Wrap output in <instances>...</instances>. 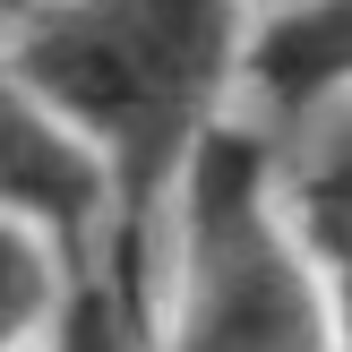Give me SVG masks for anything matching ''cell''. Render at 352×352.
Masks as SVG:
<instances>
[{
	"label": "cell",
	"instance_id": "cell-9",
	"mask_svg": "<svg viewBox=\"0 0 352 352\" xmlns=\"http://www.w3.org/2000/svg\"><path fill=\"white\" fill-rule=\"evenodd\" d=\"M241 9H258V17H267V9H292V0H241Z\"/></svg>",
	"mask_w": 352,
	"mask_h": 352
},
{
	"label": "cell",
	"instance_id": "cell-4",
	"mask_svg": "<svg viewBox=\"0 0 352 352\" xmlns=\"http://www.w3.org/2000/svg\"><path fill=\"white\" fill-rule=\"evenodd\" d=\"M241 86H250V129L275 155L352 95V0H292L267 9L241 34Z\"/></svg>",
	"mask_w": 352,
	"mask_h": 352
},
{
	"label": "cell",
	"instance_id": "cell-7",
	"mask_svg": "<svg viewBox=\"0 0 352 352\" xmlns=\"http://www.w3.org/2000/svg\"><path fill=\"white\" fill-rule=\"evenodd\" d=\"M34 352H146V344L120 318V301L103 292V275H69V301H60V318H52V336Z\"/></svg>",
	"mask_w": 352,
	"mask_h": 352
},
{
	"label": "cell",
	"instance_id": "cell-5",
	"mask_svg": "<svg viewBox=\"0 0 352 352\" xmlns=\"http://www.w3.org/2000/svg\"><path fill=\"white\" fill-rule=\"evenodd\" d=\"M292 241L327 284H352V112H318L284 155H275Z\"/></svg>",
	"mask_w": 352,
	"mask_h": 352
},
{
	"label": "cell",
	"instance_id": "cell-1",
	"mask_svg": "<svg viewBox=\"0 0 352 352\" xmlns=\"http://www.w3.org/2000/svg\"><path fill=\"white\" fill-rule=\"evenodd\" d=\"M241 34V0H43L0 52V69L103 164V292L138 344L155 336L181 172L198 138L232 120Z\"/></svg>",
	"mask_w": 352,
	"mask_h": 352
},
{
	"label": "cell",
	"instance_id": "cell-3",
	"mask_svg": "<svg viewBox=\"0 0 352 352\" xmlns=\"http://www.w3.org/2000/svg\"><path fill=\"white\" fill-rule=\"evenodd\" d=\"M0 215L43 232L69 275H103V164L0 69Z\"/></svg>",
	"mask_w": 352,
	"mask_h": 352
},
{
	"label": "cell",
	"instance_id": "cell-6",
	"mask_svg": "<svg viewBox=\"0 0 352 352\" xmlns=\"http://www.w3.org/2000/svg\"><path fill=\"white\" fill-rule=\"evenodd\" d=\"M69 301V267L43 232L0 215V352H34Z\"/></svg>",
	"mask_w": 352,
	"mask_h": 352
},
{
	"label": "cell",
	"instance_id": "cell-8",
	"mask_svg": "<svg viewBox=\"0 0 352 352\" xmlns=\"http://www.w3.org/2000/svg\"><path fill=\"white\" fill-rule=\"evenodd\" d=\"M327 318H336V344L327 352H352V284H327Z\"/></svg>",
	"mask_w": 352,
	"mask_h": 352
},
{
	"label": "cell",
	"instance_id": "cell-10",
	"mask_svg": "<svg viewBox=\"0 0 352 352\" xmlns=\"http://www.w3.org/2000/svg\"><path fill=\"white\" fill-rule=\"evenodd\" d=\"M0 17H26V0H0Z\"/></svg>",
	"mask_w": 352,
	"mask_h": 352
},
{
	"label": "cell",
	"instance_id": "cell-2",
	"mask_svg": "<svg viewBox=\"0 0 352 352\" xmlns=\"http://www.w3.org/2000/svg\"><path fill=\"white\" fill-rule=\"evenodd\" d=\"M327 275L292 241L275 146L250 120H215L164 223V292L146 352H327Z\"/></svg>",
	"mask_w": 352,
	"mask_h": 352
}]
</instances>
